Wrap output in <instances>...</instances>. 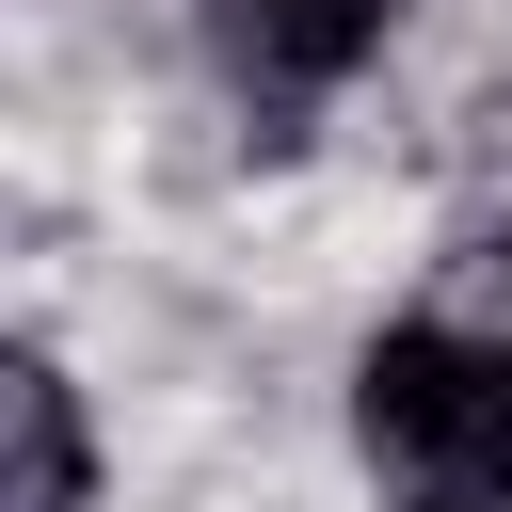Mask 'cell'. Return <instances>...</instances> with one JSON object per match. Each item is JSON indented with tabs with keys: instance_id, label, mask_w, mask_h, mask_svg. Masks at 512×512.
<instances>
[{
	"instance_id": "7a4b0ae2",
	"label": "cell",
	"mask_w": 512,
	"mask_h": 512,
	"mask_svg": "<svg viewBox=\"0 0 512 512\" xmlns=\"http://www.w3.org/2000/svg\"><path fill=\"white\" fill-rule=\"evenodd\" d=\"M400 16H416V0H192V48H208V80L256 112V144H304V112L352 96V80L400 48Z\"/></svg>"
},
{
	"instance_id": "277c9868",
	"label": "cell",
	"mask_w": 512,
	"mask_h": 512,
	"mask_svg": "<svg viewBox=\"0 0 512 512\" xmlns=\"http://www.w3.org/2000/svg\"><path fill=\"white\" fill-rule=\"evenodd\" d=\"M416 320H432V336H464V352H512V224H464V240L432 256Z\"/></svg>"
},
{
	"instance_id": "6da1fadb",
	"label": "cell",
	"mask_w": 512,
	"mask_h": 512,
	"mask_svg": "<svg viewBox=\"0 0 512 512\" xmlns=\"http://www.w3.org/2000/svg\"><path fill=\"white\" fill-rule=\"evenodd\" d=\"M352 448H368L384 512H512V352L384 320L352 368Z\"/></svg>"
},
{
	"instance_id": "3957f363",
	"label": "cell",
	"mask_w": 512,
	"mask_h": 512,
	"mask_svg": "<svg viewBox=\"0 0 512 512\" xmlns=\"http://www.w3.org/2000/svg\"><path fill=\"white\" fill-rule=\"evenodd\" d=\"M0 416H16V480H0V512H96V432H80V384H64L48 336L0 352Z\"/></svg>"
}]
</instances>
